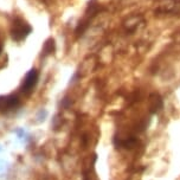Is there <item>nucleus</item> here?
I'll return each instance as SVG.
<instances>
[{
  "mask_svg": "<svg viewBox=\"0 0 180 180\" xmlns=\"http://www.w3.org/2000/svg\"><path fill=\"white\" fill-rule=\"evenodd\" d=\"M32 31V27L27 23H25L22 19H16L13 22V27H12V38L16 41H22L25 39Z\"/></svg>",
  "mask_w": 180,
  "mask_h": 180,
  "instance_id": "f257e3e1",
  "label": "nucleus"
},
{
  "mask_svg": "<svg viewBox=\"0 0 180 180\" xmlns=\"http://www.w3.org/2000/svg\"><path fill=\"white\" fill-rule=\"evenodd\" d=\"M37 81H38V71L36 69L30 70L26 75V77L24 78V81H23L22 92L23 94H29L33 89V87L37 84Z\"/></svg>",
  "mask_w": 180,
  "mask_h": 180,
  "instance_id": "f03ea898",
  "label": "nucleus"
},
{
  "mask_svg": "<svg viewBox=\"0 0 180 180\" xmlns=\"http://www.w3.org/2000/svg\"><path fill=\"white\" fill-rule=\"evenodd\" d=\"M18 104H19V98L16 95H8V96L0 97V109H2V110L13 109Z\"/></svg>",
  "mask_w": 180,
  "mask_h": 180,
  "instance_id": "7ed1b4c3",
  "label": "nucleus"
},
{
  "mask_svg": "<svg viewBox=\"0 0 180 180\" xmlns=\"http://www.w3.org/2000/svg\"><path fill=\"white\" fill-rule=\"evenodd\" d=\"M162 108V100L159 95L152 94L149 97V109L152 113H158Z\"/></svg>",
  "mask_w": 180,
  "mask_h": 180,
  "instance_id": "20e7f679",
  "label": "nucleus"
},
{
  "mask_svg": "<svg viewBox=\"0 0 180 180\" xmlns=\"http://www.w3.org/2000/svg\"><path fill=\"white\" fill-rule=\"evenodd\" d=\"M56 49V43H55V39L53 38H49L48 41L44 43L43 45V55L44 56H48L50 53H52Z\"/></svg>",
  "mask_w": 180,
  "mask_h": 180,
  "instance_id": "39448f33",
  "label": "nucleus"
}]
</instances>
